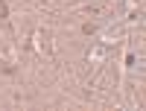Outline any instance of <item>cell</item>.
I'll use <instances>...</instances> for the list:
<instances>
[{
    "label": "cell",
    "instance_id": "cell-1",
    "mask_svg": "<svg viewBox=\"0 0 146 111\" xmlns=\"http://www.w3.org/2000/svg\"><path fill=\"white\" fill-rule=\"evenodd\" d=\"M0 18H3V21L9 18V9H6V0H0Z\"/></svg>",
    "mask_w": 146,
    "mask_h": 111
}]
</instances>
